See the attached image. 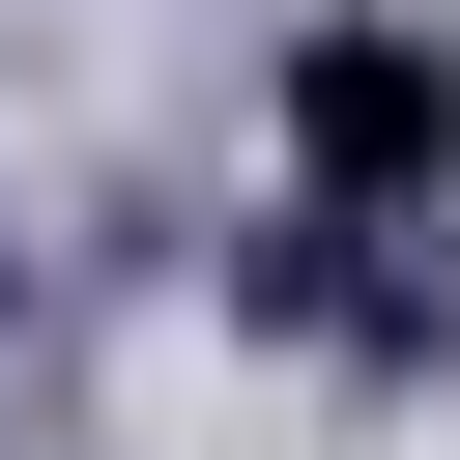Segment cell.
Listing matches in <instances>:
<instances>
[{
	"instance_id": "obj_1",
	"label": "cell",
	"mask_w": 460,
	"mask_h": 460,
	"mask_svg": "<svg viewBox=\"0 0 460 460\" xmlns=\"http://www.w3.org/2000/svg\"><path fill=\"white\" fill-rule=\"evenodd\" d=\"M259 172L316 230H460V29L431 0H288L259 29Z\"/></svg>"
},
{
	"instance_id": "obj_2",
	"label": "cell",
	"mask_w": 460,
	"mask_h": 460,
	"mask_svg": "<svg viewBox=\"0 0 460 460\" xmlns=\"http://www.w3.org/2000/svg\"><path fill=\"white\" fill-rule=\"evenodd\" d=\"M230 316H288V345H345V374H431V345H460V230H316V201H259V230H230Z\"/></svg>"
}]
</instances>
